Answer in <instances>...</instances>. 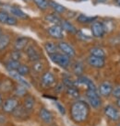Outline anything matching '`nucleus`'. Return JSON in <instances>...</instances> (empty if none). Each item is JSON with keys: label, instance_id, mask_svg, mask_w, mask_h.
Returning a JSON list of instances; mask_svg holds the SVG:
<instances>
[{"label": "nucleus", "instance_id": "obj_24", "mask_svg": "<svg viewBox=\"0 0 120 126\" xmlns=\"http://www.w3.org/2000/svg\"><path fill=\"white\" fill-rule=\"evenodd\" d=\"M90 54L95 57H101V58H105L106 53L105 51L100 47H92L90 49Z\"/></svg>", "mask_w": 120, "mask_h": 126}, {"label": "nucleus", "instance_id": "obj_6", "mask_svg": "<svg viewBox=\"0 0 120 126\" xmlns=\"http://www.w3.org/2000/svg\"><path fill=\"white\" fill-rule=\"evenodd\" d=\"M103 112H104V115L112 122H118L120 120L119 111L115 106L111 104H108L103 108Z\"/></svg>", "mask_w": 120, "mask_h": 126}, {"label": "nucleus", "instance_id": "obj_43", "mask_svg": "<svg viewBox=\"0 0 120 126\" xmlns=\"http://www.w3.org/2000/svg\"><path fill=\"white\" fill-rule=\"evenodd\" d=\"M2 103H3V97H2V95L0 94V107L2 105Z\"/></svg>", "mask_w": 120, "mask_h": 126}, {"label": "nucleus", "instance_id": "obj_4", "mask_svg": "<svg viewBox=\"0 0 120 126\" xmlns=\"http://www.w3.org/2000/svg\"><path fill=\"white\" fill-rule=\"evenodd\" d=\"M50 59L53 61L55 63H57V65H59L62 68L67 69L70 65V58L67 57V55H65L62 53H56L53 54H50L49 55Z\"/></svg>", "mask_w": 120, "mask_h": 126}, {"label": "nucleus", "instance_id": "obj_15", "mask_svg": "<svg viewBox=\"0 0 120 126\" xmlns=\"http://www.w3.org/2000/svg\"><path fill=\"white\" fill-rule=\"evenodd\" d=\"M21 105L23 106L28 111L32 112V110L34 109V106H35V98L32 95L27 94L23 98V102Z\"/></svg>", "mask_w": 120, "mask_h": 126}, {"label": "nucleus", "instance_id": "obj_46", "mask_svg": "<svg viewBox=\"0 0 120 126\" xmlns=\"http://www.w3.org/2000/svg\"><path fill=\"white\" fill-rule=\"evenodd\" d=\"M117 126H120V123H117Z\"/></svg>", "mask_w": 120, "mask_h": 126}, {"label": "nucleus", "instance_id": "obj_42", "mask_svg": "<svg viewBox=\"0 0 120 126\" xmlns=\"http://www.w3.org/2000/svg\"><path fill=\"white\" fill-rule=\"evenodd\" d=\"M116 104H117V106L118 108H120V98H117V101H116Z\"/></svg>", "mask_w": 120, "mask_h": 126}, {"label": "nucleus", "instance_id": "obj_20", "mask_svg": "<svg viewBox=\"0 0 120 126\" xmlns=\"http://www.w3.org/2000/svg\"><path fill=\"white\" fill-rule=\"evenodd\" d=\"M48 4H49V7H51V8H53L54 11L57 14H63L67 11V8L64 6L55 2L53 0H48Z\"/></svg>", "mask_w": 120, "mask_h": 126}, {"label": "nucleus", "instance_id": "obj_5", "mask_svg": "<svg viewBox=\"0 0 120 126\" xmlns=\"http://www.w3.org/2000/svg\"><path fill=\"white\" fill-rule=\"evenodd\" d=\"M56 77L52 72L50 71H46L42 75L41 77V84L43 88H52L56 85Z\"/></svg>", "mask_w": 120, "mask_h": 126}, {"label": "nucleus", "instance_id": "obj_41", "mask_svg": "<svg viewBox=\"0 0 120 126\" xmlns=\"http://www.w3.org/2000/svg\"><path fill=\"white\" fill-rule=\"evenodd\" d=\"M107 0H95V3L96 4H99V3H104L106 2Z\"/></svg>", "mask_w": 120, "mask_h": 126}, {"label": "nucleus", "instance_id": "obj_45", "mask_svg": "<svg viewBox=\"0 0 120 126\" xmlns=\"http://www.w3.org/2000/svg\"><path fill=\"white\" fill-rule=\"evenodd\" d=\"M2 35V30H1V28H0V36Z\"/></svg>", "mask_w": 120, "mask_h": 126}, {"label": "nucleus", "instance_id": "obj_40", "mask_svg": "<svg viewBox=\"0 0 120 126\" xmlns=\"http://www.w3.org/2000/svg\"><path fill=\"white\" fill-rule=\"evenodd\" d=\"M64 85L63 84H59L57 85V87H56V92H57V93H60V92H62V91L64 90Z\"/></svg>", "mask_w": 120, "mask_h": 126}, {"label": "nucleus", "instance_id": "obj_16", "mask_svg": "<svg viewBox=\"0 0 120 126\" xmlns=\"http://www.w3.org/2000/svg\"><path fill=\"white\" fill-rule=\"evenodd\" d=\"M30 39L28 37H18L14 42V49L17 51H22L28 46Z\"/></svg>", "mask_w": 120, "mask_h": 126}, {"label": "nucleus", "instance_id": "obj_44", "mask_svg": "<svg viewBox=\"0 0 120 126\" xmlns=\"http://www.w3.org/2000/svg\"><path fill=\"white\" fill-rule=\"evenodd\" d=\"M116 4H117L118 7H120V0H116Z\"/></svg>", "mask_w": 120, "mask_h": 126}, {"label": "nucleus", "instance_id": "obj_36", "mask_svg": "<svg viewBox=\"0 0 120 126\" xmlns=\"http://www.w3.org/2000/svg\"><path fill=\"white\" fill-rule=\"evenodd\" d=\"M6 24L8 25V26H16V25L18 24L17 18H15V17H13V16H10V15H9V17H8V18H7V23H6Z\"/></svg>", "mask_w": 120, "mask_h": 126}, {"label": "nucleus", "instance_id": "obj_11", "mask_svg": "<svg viewBox=\"0 0 120 126\" xmlns=\"http://www.w3.org/2000/svg\"><path fill=\"white\" fill-rule=\"evenodd\" d=\"M26 55L32 62H37L41 60V53L34 45H28L26 48Z\"/></svg>", "mask_w": 120, "mask_h": 126}, {"label": "nucleus", "instance_id": "obj_12", "mask_svg": "<svg viewBox=\"0 0 120 126\" xmlns=\"http://www.w3.org/2000/svg\"><path fill=\"white\" fill-rule=\"evenodd\" d=\"M47 33L52 38L57 39V40H61L64 38V31L60 25H53L49 27L47 29Z\"/></svg>", "mask_w": 120, "mask_h": 126}, {"label": "nucleus", "instance_id": "obj_21", "mask_svg": "<svg viewBox=\"0 0 120 126\" xmlns=\"http://www.w3.org/2000/svg\"><path fill=\"white\" fill-rule=\"evenodd\" d=\"M10 36L7 34V33H4V34L0 36V52L7 49L8 45H9V43H10Z\"/></svg>", "mask_w": 120, "mask_h": 126}, {"label": "nucleus", "instance_id": "obj_10", "mask_svg": "<svg viewBox=\"0 0 120 126\" xmlns=\"http://www.w3.org/2000/svg\"><path fill=\"white\" fill-rule=\"evenodd\" d=\"M30 113H31V112L28 111V110H27L23 106L20 104L17 108L15 109V110L12 112L11 114H12V116H13L16 120L24 121V120L29 119V117H30Z\"/></svg>", "mask_w": 120, "mask_h": 126}, {"label": "nucleus", "instance_id": "obj_8", "mask_svg": "<svg viewBox=\"0 0 120 126\" xmlns=\"http://www.w3.org/2000/svg\"><path fill=\"white\" fill-rule=\"evenodd\" d=\"M57 47H58V50L62 52V53H64L65 55H67L69 58L75 57V55H76V51L68 42H59L57 44Z\"/></svg>", "mask_w": 120, "mask_h": 126}, {"label": "nucleus", "instance_id": "obj_33", "mask_svg": "<svg viewBox=\"0 0 120 126\" xmlns=\"http://www.w3.org/2000/svg\"><path fill=\"white\" fill-rule=\"evenodd\" d=\"M62 84L64 85V87H66V88H69V87H76V84H75V82L72 79H71L70 77H68V76H65L63 77V83Z\"/></svg>", "mask_w": 120, "mask_h": 126}, {"label": "nucleus", "instance_id": "obj_3", "mask_svg": "<svg viewBox=\"0 0 120 126\" xmlns=\"http://www.w3.org/2000/svg\"><path fill=\"white\" fill-rule=\"evenodd\" d=\"M20 105V101L17 97H8L5 100H3V103L1 105L2 111L7 114H11L15 110V109Z\"/></svg>", "mask_w": 120, "mask_h": 126}, {"label": "nucleus", "instance_id": "obj_26", "mask_svg": "<svg viewBox=\"0 0 120 126\" xmlns=\"http://www.w3.org/2000/svg\"><path fill=\"white\" fill-rule=\"evenodd\" d=\"M45 20L48 21L49 23H53L54 25H60L62 19L56 13H51V14H48L45 16Z\"/></svg>", "mask_w": 120, "mask_h": 126}, {"label": "nucleus", "instance_id": "obj_13", "mask_svg": "<svg viewBox=\"0 0 120 126\" xmlns=\"http://www.w3.org/2000/svg\"><path fill=\"white\" fill-rule=\"evenodd\" d=\"M87 63L89 65H91L93 68H102L105 64V60L104 58H101V57H95V56L90 55L87 58Z\"/></svg>", "mask_w": 120, "mask_h": 126}, {"label": "nucleus", "instance_id": "obj_23", "mask_svg": "<svg viewBox=\"0 0 120 126\" xmlns=\"http://www.w3.org/2000/svg\"><path fill=\"white\" fill-rule=\"evenodd\" d=\"M27 89H28V88H26V87L21 86V85L19 84L16 88H14L15 97H17V98H24L25 96L28 94Z\"/></svg>", "mask_w": 120, "mask_h": 126}, {"label": "nucleus", "instance_id": "obj_28", "mask_svg": "<svg viewBox=\"0 0 120 126\" xmlns=\"http://www.w3.org/2000/svg\"><path fill=\"white\" fill-rule=\"evenodd\" d=\"M66 93L69 98H78L80 97V91L77 88V87H69L66 88Z\"/></svg>", "mask_w": 120, "mask_h": 126}, {"label": "nucleus", "instance_id": "obj_17", "mask_svg": "<svg viewBox=\"0 0 120 126\" xmlns=\"http://www.w3.org/2000/svg\"><path fill=\"white\" fill-rule=\"evenodd\" d=\"M8 74H9V76H10L14 80H16L17 82H18L19 84L21 85V86H24V87H26L27 88H29L31 86H30V84H29V82L26 79H25L23 77H21L20 75L17 72V71L15 70H11V71H8Z\"/></svg>", "mask_w": 120, "mask_h": 126}, {"label": "nucleus", "instance_id": "obj_48", "mask_svg": "<svg viewBox=\"0 0 120 126\" xmlns=\"http://www.w3.org/2000/svg\"><path fill=\"white\" fill-rule=\"evenodd\" d=\"M80 1H86V0H80Z\"/></svg>", "mask_w": 120, "mask_h": 126}, {"label": "nucleus", "instance_id": "obj_34", "mask_svg": "<svg viewBox=\"0 0 120 126\" xmlns=\"http://www.w3.org/2000/svg\"><path fill=\"white\" fill-rule=\"evenodd\" d=\"M8 17H9V14H8L7 12L3 11V10L0 11V23H2V24H6Z\"/></svg>", "mask_w": 120, "mask_h": 126}, {"label": "nucleus", "instance_id": "obj_25", "mask_svg": "<svg viewBox=\"0 0 120 126\" xmlns=\"http://www.w3.org/2000/svg\"><path fill=\"white\" fill-rule=\"evenodd\" d=\"M44 49H45L46 53L48 54H53V53H56L58 52V47H57V44L54 43L52 42H46L44 43Z\"/></svg>", "mask_w": 120, "mask_h": 126}, {"label": "nucleus", "instance_id": "obj_30", "mask_svg": "<svg viewBox=\"0 0 120 126\" xmlns=\"http://www.w3.org/2000/svg\"><path fill=\"white\" fill-rule=\"evenodd\" d=\"M43 68H44V63L42 62V60L34 62L33 64H32V70H33V72H35L37 74L42 73L43 71Z\"/></svg>", "mask_w": 120, "mask_h": 126}, {"label": "nucleus", "instance_id": "obj_31", "mask_svg": "<svg viewBox=\"0 0 120 126\" xmlns=\"http://www.w3.org/2000/svg\"><path fill=\"white\" fill-rule=\"evenodd\" d=\"M33 2L41 10H46L49 7L48 0H33Z\"/></svg>", "mask_w": 120, "mask_h": 126}, {"label": "nucleus", "instance_id": "obj_14", "mask_svg": "<svg viewBox=\"0 0 120 126\" xmlns=\"http://www.w3.org/2000/svg\"><path fill=\"white\" fill-rule=\"evenodd\" d=\"M39 118L46 124H50L53 123L54 115L53 113L50 111L48 109L41 108L39 110Z\"/></svg>", "mask_w": 120, "mask_h": 126}, {"label": "nucleus", "instance_id": "obj_18", "mask_svg": "<svg viewBox=\"0 0 120 126\" xmlns=\"http://www.w3.org/2000/svg\"><path fill=\"white\" fill-rule=\"evenodd\" d=\"M9 12L13 15V17H15V18H19L20 19H27V18H29L28 15L21 10L20 7H16V6H12V7H9Z\"/></svg>", "mask_w": 120, "mask_h": 126}, {"label": "nucleus", "instance_id": "obj_32", "mask_svg": "<svg viewBox=\"0 0 120 126\" xmlns=\"http://www.w3.org/2000/svg\"><path fill=\"white\" fill-rule=\"evenodd\" d=\"M17 72H18L20 75L21 77H25V76H27L30 74L31 72V69H30V67L28 65H26V64H21L19 66V68L17 69Z\"/></svg>", "mask_w": 120, "mask_h": 126}, {"label": "nucleus", "instance_id": "obj_38", "mask_svg": "<svg viewBox=\"0 0 120 126\" xmlns=\"http://www.w3.org/2000/svg\"><path fill=\"white\" fill-rule=\"evenodd\" d=\"M112 95L114 98H120V85H117L115 88H113V91H112Z\"/></svg>", "mask_w": 120, "mask_h": 126}, {"label": "nucleus", "instance_id": "obj_29", "mask_svg": "<svg viewBox=\"0 0 120 126\" xmlns=\"http://www.w3.org/2000/svg\"><path fill=\"white\" fill-rule=\"evenodd\" d=\"M73 72L77 77H80L84 72V65L81 62H76L73 64Z\"/></svg>", "mask_w": 120, "mask_h": 126}, {"label": "nucleus", "instance_id": "obj_2", "mask_svg": "<svg viewBox=\"0 0 120 126\" xmlns=\"http://www.w3.org/2000/svg\"><path fill=\"white\" fill-rule=\"evenodd\" d=\"M85 96H86L87 103L90 107L96 110L102 107V98L98 93L97 88H87L85 92Z\"/></svg>", "mask_w": 120, "mask_h": 126}, {"label": "nucleus", "instance_id": "obj_37", "mask_svg": "<svg viewBox=\"0 0 120 126\" xmlns=\"http://www.w3.org/2000/svg\"><path fill=\"white\" fill-rule=\"evenodd\" d=\"M76 34H77V36H78V38L80 39V40H81V41H90V40L92 39L90 36L84 34L81 31H78V32H77Z\"/></svg>", "mask_w": 120, "mask_h": 126}, {"label": "nucleus", "instance_id": "obj_22", "mask_svg": "<svg viewBox=\"0 0 120 126\" xmlns=\"http://www.w3.org/2000/svg\"><path fill=\"white\" fill-rule=\"evenodd\" d=\"M97 19V17H90V16H86L84 14H80L78 16L77 21L80 24H89V23H92Z\"/></svg>", "mask_w": 120, "mask_h": 126}, {"label": "nucleus", "instance_id": "obj_47", "mask_svg": "<svg viewBox=\"0 0 120 126\" xmlns=\"http://www.w3.org/2000/svg\"><path fill=\"white\" fill-rule=\"evenodd\" d=\"M23 1H25V2H27V1H30V0H23Z\"/></svg>", "mask_w": 120, "mask_h": 126}, {"label": "nucleus", "instance_id": "obj_7", "mask_svg": "<svg viewBox=\"0 0 120 126\" xmlns=\"http://www.w3.org/2000/svg\"><path fill=\"white\" fill-rule=\"evenodd\" d=\"M91 31H92V36L95 37V38H102L103 35H104V33L106 32L103 22L96 21V20L92 23Z\"/></svg>", "mask_w": 120, "mask_h": 126}, {"label": "nucleus", "instance_id": "obj_35", "mask_svg": "<svg viewBox=\"0 0 120 126\" xmlns=\"http://www.w3.org/2000/svg\"><path fill=\"white\" fill-rule=\"evenodd\" d=\"M21 58V53L20 51H17L15 50L13 52L10 53V59L11 60H15V61H20Z\"/></svg>", "mask_w": 120, "mask_h": 126}, {"label": "nucleus", "instance_id": "obj_1", "mask_svg": "<svg viewBox=\"0 0 120 126\" xmlns=\"http://www.w3.org/2000/svg\"><path fill=\"white\" fill-rule=\"evenodd\" d=\"M69 114L71 120L76 123H82L86 122L90 115V106L86 101L78 99L70 106Z\"/></svg>", "mask_w": 120, "mask_h": 126}, {"label": "nucleus", "instance_id": "obj_39", "mask_svg": "<svg viewBox=\"0 0 120 126\" xmlns=\"http://www.w3.org/2000/svg\"><path fill=\"white\" fill-rule=\"evenodd\" d=\"M56 106H57L58 111H59L62 115H65V114H66V109L64 108V106L62 105L61 103H59V102H57V103H56Z\"/></svg>", "mask_w": 120, "mask_h": 126}, {"label": "nucleus", "instance_id": "obj_27", "mask_svg": "<svg viewBox=\"0 0 120 126\" xmlns=\"http://www.w3.org/2000/svg\"><path fill=\"white\" fill-rule=\"evenodd\" d=\"M20 65V61H15V60H11V59L7 60V62L5 63V66H6L7 71H11V70L17 71V69L19 68Z\"/></svg>", "mask_w": 120, "mask_h": 126}, {"label": "nucleus", "instance_id": "obj_9", "mask_svg": "<svg viewBox=\"0 0 120 126\" xmlns=\"http://www.w3.org/2000/svg\"><path fill=\"white\" fill-rule=\"evenodd\" d=\"M97 90L100 96H102L103 98H108L110 95H112L113 86L109 81H103L100 84Z\"/></svg>", "mask_w": 120, "mask_h": 126}, {"label": "nucleus", "instance_id": "obj_49", "mask_svg": "<svg viewBox=\"0 0 120 126\" xmlns=\"http://www.w3.org/2000/svg\"><path fill=\"white\" fill-rule=\"evenodd\" d=\"M0 85H1V82H0Z\"/></svg>", "mask_w": 120, "mask_h": 126}, {"label": "nucleus", "instance_id": "obj_19", "mask_svg": "<svg viewBox=\"0 0 120 126\" xmlns=\"http://www.w3.org/2000/svg\"><path fill=\"white\" fill-rule=\"evenodd\" d=\"M60 26H61V28L63 29V31H66V32L70 33V34H76L78 32L77 28L68 20L62 19L61 23H60Z\"/></svg>", "mask_w": 120, "mask_h": 126}]
</instances>
